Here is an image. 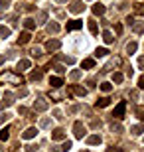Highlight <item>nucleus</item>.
<instances>
[{
    "label": "nucleus",
    "instance_id": "32",
    "mask_svg": "<svg viewBox=\"0 0 144 152\" xmlns=\"http://www.w3.org/2000/svg\"><path fill=\"white\" fill-rule=\"evenodd\" d=\"M111 130H113V132H122V124L113 123V124H111Z\"/></svg>",
    "mask_w": 144,
    "mask_h": 152
},
{
    "label": "nucleus",
    "instance_id": "6",
    "mask_svg": "<svg viewBox=\"0 0 144 152\" xmlns=\"http://www.w3.org/2000/svg\"><path fill=\"white\" fill-rule=\"evenodd\" d=\"M79 28H83V22H81V20H69V22H67V32L79 30Z\"/></svg>",
    "mask_w": 144,
    "mask_h": 152
},
{
    "label": "nucleus",
    "instance_id": "49",
    "mask_svg": "<svg viewBox=\"0 0 144 152\" xmlns=\"http://www.w3.org/2000/svg\"><path fill=\"white\" fill-rule=\"evenodd\" d=\"M142 142H144V138H142Z\"/></svg>",
    "mask_w": 144,
    "mask_h": 152
},
{
    "label": "nucleus",
    "instance_id": "20",
    "mask_svg": "<svg viewBox=\"0 0 144 152\" xmlns=\"http://www.w3.org/2000/svg\"><path fill=\"white\" fill-rule=\"evenodd\" d=\"M93 14H95V16L105 14V6H103V4H95V6H93Z\"/></svg>",
    "mask_w": 144,
    "mask_h": 152
},
{
    "label": "nucleus",
    "instance_id": "40",
    "mask_svg": "<svg viewBox=\"0 0 144 152\" xmlns=\"http://www.w3.org/2000/svg\"><path fill=\"white\" fill-rule=\"evenodd\" d=\"M8 117H10L8 113H0V123H6V121H8Z\"/></svg>",
    "mask_w": 144,
    "mask_h": 152
},
{
    "label": "nucleus",
    "instance_id": "35",
    "mask_svg": "<svg viewBox=\"0 0 144 152\" xmlns=\"http://www.w3.org/2000/svg\"><path fill=\"white\" fill-rule=\"evenodd\" d=\"M26 152H38V144H28V146H26Z\"/></svg>",
    "mask_w": 144,
    "mask_h": 152
},
{
    "label": "nucleus",
    "instance_id": "19",
    "mask_svg": "<svg viewBox=\"0 0 144 152\" xmlns=\"http://www.w3.org/2000/svg\"><path fill=\"white\" fill-rule=\"evenodd\" d=\"M50 85L51 87H61L63 85V79L61 77H50Z\"/></svg>",
    "mask_w": 144,
    "mask_h": 152
},
{
    "label": "nucleus",
    "instance_id": "38",
    "mask_svg": "<svg viewBox=\"0 0 144 152\" xmlns=\"http://www.w3.org/2000/svg\"><path fill=\"white\" fill-rule=\"evenodd\" d=\"M69 77H71V79H79V77H81V71H77V69H75V71H71V73H69Z\"/></svg>",
    "mask_w": 144,
    "mask_h": 152
},
{
    "label": "nucleus",
    "instance_id": "3",
    "mask_svg": "<svg viewBox=\"0 0 144 152\" xmlns=\"http://www.w3.org/2000/svg\"><path fill=\"white\" fill-rule=\"evenodd\" d=\"M124 111H126V103H124V101H121V103H118V105L115 107V111H113V117L122 118V117H124Z\"/></svg>",
    "mask_w": 144,
    "mask_h": 152
},
{
    "label": "nucleus",
    "instance_id": "18",
    "mask_svg": "<svg viewBox=\"0 0 144 152\" xmlns=\"http://www.w3.org/2000/svg\"><path fill=\"white\" fill-rule=\"evenodd\" d=\"M103 39H105V44H113V42H115V38H113V32L105 30V32H103Z\"/></svg>",
    "mask_w": 144,
    "mask_h": 152
},
{
    "label": "nucleus",
    "instance_id": "22",
    "mask_svg": "<svg viewBox=\"0 0 144 152\" xmlns=\"http://www.w3.org/2000/svg\"><path fill=\"white\" fill-rule=\"evenodd\" d=\"M136 48H138V45H136V42H130V44H126V53H128V56H132L134 51H136Z\"/></svg>",
    "mask_w": 144,
    "mask_h": 152
},
{
    "label": "nucleus",
    "instance_id": "34",
    "mask_svg": "<svg viewBox=\"0 0 144 152\" xmlns=\"http://www.w3.org/2000/svg\"><path fill=\"white\" fill-rule=\"evenodd\" d=\"M42 79V71H34L32 73V81H39Z\"/></svg>",
    "mask_w": 144,
    "mask_h": 152
},
{
    "label": "nucleus",
    "instance_id": "47",
    "mask_svg": "<svg viewBox=\"0 0 144 152\" xmlns=\"http://www.w3.org/2000/svg\"><path fill=\"white\" fill-rule=\"evenodd\" d=\"M138 115H140V118H142V121H144V111H140Z\"/></svg>",
    "mask_w": 144,
    "mask_h": 152
},
{
    "label": "nucleus",
    "instance_id": "42",
    "mask_svg": "<svg viewBox=\"0 0 144 152\" xmlns=\"http://www.w3.org/2000/svg\"><path fill=\"white\" fill-rule=\"evenodd\" d=\"M53 115H56V118H63V113H61L59 109H56V111H53Z\"/></svg>",
    "mask_w": 144,
    "mask_h": 152
},
{
    "label": "nucleus",
    "instance_id": "14",
    "mask_svg": "<svg viewBox=\"0 0 144 152\" xmlns=\"http://www.w3.org/2000/svg\"><path fill=\"white\" fill-rule=\"evenodd\" d=\"M10 34H12V30L8 26H4V24H0V36L6 39V38H10Z\"/></svg>",
    "mask_w": 144,
    "mask_h": 152
},
{
    "label": "nucleus",
    "instance_id": "9",
    "mask_svg": "<svg viewBox=\"0 0 144 152\" xmlns=\"http://www.w3.org/2000/svg\"><path fill=\"white\" fill-rule=\"evenodd\" d=\"M59 42H57V39H50V42H48V44H45V50L48 51H56V50H59Z\"/></svg>",
    "mask_w": 144,
    "mask_h": 152
},
{
    "label": "nucleus",
    "instance_id": "16",
    "mask_svg": "<svg viewBox=\"0 0 144 152\" xmlns=\"http://www.w3.org/2000/svg\"><path fill=\"white\" fill-rule=\"evenodd\" d=\"M28 42H30V32H22L20 38H18V44L24 45V44H28Z\"/></svg>",
    "mask_w": 144,
    "mask_h": 152
},
{
    "label": "nucleus",
    "instance_id": "4",
    "mask_svg": "<svg viewBox=\"0 0 144 152\" xmlns=\"http://www.w3.org/2000/svg\"><path fill=\"white\" fill-rule=\"evenodd\" d=\"M36 136H38V129H36V126H30V129H26L22 132L24 140H32V138H36Z\"/></svg>",
    "mask_w": 144,
    "mask_h": 152
},
{
    "label": "nucleus",
    "instance_id": "39",
    "mask_svg": "<svg viewBox=\"0 0 144 152\" xmlns=\"http://www.w3.org/2000/svg\"><path fill=\"white\" fill-rule=\"evenodd\" d=\"M91 126H93V129H101V121H97V118L91 121Z\"/></svg>",
    "mask_w": 144,
    "mask_h": 152
},
{
    "label": "nucleus",
    "instance_id": "28",
    "mask_svg": "<svg viewBox=\"0 0 144 152\" xmlns=\"http://www.w3.org/2000/svg\"><path fill=\"white\" fill-rule=\"evenodd\" d=\"M71 146H73V144H71V140H65L63 144H61L59 152H69V150H71Z\"/></svg>",
    "mask_w": 144,
    "mask_h": 152
},
{
    "label": "nucleus",
    "instance_id": "25",
    "mask_svg": "<svg viewBox=\"0 0 144 152\" xmlns=\"http://www.w3.org/2000/svg\"><path fill=\"white\" fill-rule=\"evenodd\" d=\"M48 32H50V34H57V32H59V26H57L56 22L48 24Z\"/></svg>",
    "mask_w": 144,
    "mask_h": 152
},
{
    "label": "nucleus",
    "instance_id": "29",
    "mask_svg": "<svg viewBox=\"0 0 144 152\" xmlns=\"http://www.w3.org/2000/svg\"><path fill=\"white\" fill-rule=\"evenodd\" d=\"M109 103H111V99L109 97H103V99L97 101V107H109Z\"/></svg>",
    "mask_w": 144,
    "mask_h": 152
},
{
    "label": "nucleus",
    "instance_id": "13",
    "mask_svg": "<svg viewBox=\"0 0 144 152\" xmlns=\"http://www.w3.org/2000/svg\"><path fill=\"white\" fill-rule=\"evenodd\" d=\"M12 99H14V95H12L10 91H6V93H4V101H2V105H4V107H10L12 103H14Z\"/></svg>",
    "mask_w": 144,
    "mask_h": 152
},
{
    "label": "nucleus",
    "instance_id": "7",
    "mask_svg": "<svg viewBox=\"0 0 144 152\" xmlns=\"http://www.w3.org/2000/svg\"><path fill=\"white\" fill-rule=\"evenodd\" d=\"M30 65H32L30 59H20V61L16 63V69L18 71H26V69H30Z\"/></svg>",
    "mask_w": 144,
    "mask_h": 152
},
{
    "label": "nucleus",
    "instance_id": "1",
    "mask_svg": "<svg viewBox=\"0 0 144 152\" xmlns=\"http://www.w3.org/2000/svg\"><path fill=\"white\" fill-rule=\"evenodd\" d=\"M85 132H87V129H85V124L81 121H77V123L73 124V134H75V138H83Z\"/></svg>",
    "mask_w": 144,
    "mask_h": 152
},
{
    "label": "nucleus",
    "instance_id": "46",
    "mask_svg": "<svg viewBox=\"0 0 144 152\" xmlns=\"http://www.w3.org/2000/svg\"><path fill=\"white\" fill-rule=\"evenodd\" d=\"M109 152H122V148H118V146H111V148H109Z\"/></svg>",
    "mask_w": 144,
    "mask_h": 152
},
{
    "label": "nucleus",
    "instance_id": "23",
    "mask_svg": "<svg viewBox=\"0 0 144 152\" xmlns=\"http://www.w3.org/2000/svg\"><path fill=\"white\" fill-rule=\"evenodd\" d=\"M2 79H6V81H12V83H16V85L20 83V77H16V75H12V73H6Z\"/></svg>",
    "mask_w": 144,
    "mask_h": 152
},
{
    "label": "nucleus",
    "instance_id": "15",
    "mask_svg": "<svg viewBox=\"0 0 144 152\" xmlns=\"http://www.w3.org/2000/svg\"><path fill=\"white\" fill-rule=\"evenodd\" d=\"M109 56V51L105 50V48H97V50H95V57H97V59H103V57H107Z\"/></svg>",
    "mask_w": 144,
    "mask_h": 152
},
{
    "label": "nucleus",
    "instance_id": "11",
    "mask_svg": "<svg viewBox=\"0 0 144 152\" xmlns=\"http://www.w3.org/2000/svg\"><path fill=\"white\" fill-rule=\"evenodd\" d=\"M24 28L28 30V32L36 30V20H34V18H26V20H24Z\"/></svg>",
    "mask_w": 144,
    "mask_h": 152
},
{
    "label": "nucleus",
    "instance_id": "2",
    "mask_svg": "<svg viewBox=\"0 0 144 152\" xmlns=\"http://www.w3.org/2000/svg\"><path fill=\"white\" fill-rule=\"evenodd\" d=\"M34 109H36V111H39V113H44V111H48V109H50V103L39 97V99H36V103H34Z\"/></svg>",
    "mask_w": 144,
    "mask_h": 152
},
{
    "label": "nucleus",
    "instance_id": "45",
    "mask_svg": "<svg viewBox=\"0 0 144 152\" xmlns=\"http://www.w3.org/2000/svg\"><path fill=\"white\" fill-rule=\"evenodd\" d=\"M115 32H116V34H122V26H121V24H116V26H115Z\"/></svg>",
    "mask_w": 144,
    "mask_h": 152
},
{
    "label": "nucleus",
    "instance_id": "24",
    "mask_svg": "<svg viewBox=\"0 0 144 152\" xmlns=\"http://www.w3.org/2000/svg\"><path fill=\"white\" fill-rule=\"evenodd\" d=\"M39 126H42V129H51V118H42V121H39Z\"/></svg>",
    "mask_w": 144,
    "mask_h": 152
},
{
    "label": "nucleus",
    "instance_id": "27",
    "mask_svg": "<svg viewBox=\"0 0 144 152\" xmlns=\"http://www.w3.org/2000/svg\"><path fill=\"white\" fill-rule=\"evenodd\" d=\"M81 67H85V69H91V67H95V59H83V63H81Z\"/></svg>",
    "mask_w": 144,
    "mask_h": 152
},
{
    "label": "nucleus",
    "instance_id": "12",
    "mask_svg": "<svg viewBox=\"0 0 144 152\" xmlns=\"http://www.w3.org/2000/svg\"><path fill=\"white\" fill-rule=\"evenodd\" d=\"M71 91H73L77 97H85V95H87V89H85V87H77V85H73Z\"/></svg>",
    "mask_w": 144,
    "mask_h": 152
},
{
    "label": "nucleus",
    "instance_id": "10",
    "mask_svg": "<svg viewBox=\"0 0 144 152\" xmlns=\"http://www.w3.org/2000/svg\"><path fill=\"white\" fill-rule=\"evenodd\" d=\"M87 144H89V146H97V144H101V136H99V134L87 136Z\"/></svg>",
    "mask_w": 144,
    "mask_h": 152
},
{
    "label": "nucleus",
    "instance_id": "30",
    "mask_svg": "<svg viewBox=\"0 0 144 152\" xmlns=\"http://www.w3.org/2000/svg\"><path fill=\"white\" fill-rule=\"evenodd\" d=\"M134 32H136V34H142L144 32V22H136L134 24Z\"/></svg>",
    "mask_w": 144,
    "mask_h": 152
},
{
    "label": "nucleus",
    "instance_id": "43",
    "mask_svg": "<svg viewBox=\"0 0 144 152\" xmlns=\"http://www.w3.org/2000/svg\"><path fill=\"white\" fill-rule=\"evenodd\" d=\"M138 87H140V89H144V75H140V77H138Z\"/></svg>",
    "mask_w": 144,
    "mask_h": 152
},
{
    "label": "nucleus",
    "instance_id": "44",
    "mask_svg": "<svg viewBox=\"0 0 144 152\" xmlns=\"http://www.w3.org/2000/svg\"><path fill=\"white\" fill-rule=\"evenodd\" d=\"M138 67H140V69H144V56H142V57H138Z\"/></svg>",
    "mask_w": 144,
    "mask_h": 152
},
{
    "label": "nucleus",
    "instance_id": "33",
    "mask_svg": "<svg viewBox=\"0 0 144 152\" xmlns=\"http://www.w3.org/2000/svg\"><path fill=\"white\" fill-rule=\"evenodd\" d=\"M8 136H10L8 129H2V130H0V140H8Z\"/></svg>",
    "mask_w": 144,
    "mask_h": 152
},
{
    "label": "nucleus",
    "instance_id": "41",
    "mask_svg": "<svg viewBox=\"0 0 144 152\" xmlns=\"http://www.w3.org/2000/svg\"><path fill=\"white\" fill-rule=\"evenodd\" d=\"M61 61H65V63H73V57H65V56H59Z\"/></svg>",
    "mask_w": 144,
    "mask_h": 152
},
{
    "label": "nucleus",
    "instance_id": "17",
    "mask_svg": "<svg viewBox=\"0 0 144 152\" xmlns=\"http://www.w3.org/2000/svg\"><path fill=\"white\" fill-rule=\"evenodd\" d=\"M130 132H132L134 136H138V134L144 132V126H142V124H134V126H130Z\"/></svg>",
    "mask_w": 144,
    "mask_h": 152
},
{
    "label": "nucleus",
    "instance_id": "37",
    "mask_svg": "<svg viewBox=\"0 0 144 152\" xmlns=\"http://www.w3.org/2000/svg\"><path fill=\"white\" fill-rule=\"evenodd\" d=\"M32 56L34 57H39V56H42V48H34V50H32Z\"/></svg>",
    "mask_w": 144,
    "mask_h": 152
},
{
    "label": "nucleus",
    "instance_id": "5",
    "mask_svg": "<svg viewBox=\"0 0 144 152\" xmlns=\"http://www.w3.org/2000/svg\"><path fill=\"white\" fill-rule=\"evenodd\" d=\"M83 10H85L83 2H73V4L69 6V12H71V14H81Z\"/></svg>",
    "mask_w": 144,
    "mask_h": 152
},
{
    "label": "nucleus",
    "instance_id": "48",
    "mask_svg": "<svg viewBox=\"0 0 144 152\" xmlns=\"http://www.w3.org/2000/svg\"><path fill=\"white\" fill-rule=\"evenodd\" d=\"M2 63H4V57H0V65H2Z\"/></svg>",
    "mask_w": 144,
    "mask_h": 152
},
{
    "label": "nucleus",
    "instance_id": "36",
    "mask_svg": "<svg viewBox=\"0 0 144 152\" xmlns=\"http://www.w3.org/2000/svg\"><path fill=\"white\" fill-rule=\"evenodd\" d=\"M45 18H48V12H44V10H42V12L38 14V20H39V22H45Z\"/></svg>",
    "mask_w": 144,
    "mask_h": 152
},
{
    "label": "nucleus",
    "instance_id": "8",
    "mask_svg": "<svg viewBox=\"0 0 144 152\" xmlns=\"http://www.w3.org/2000/svg\"><path fill=\"white\" fill-rule=\"evenodd\" d=\"M65 138V130L63 129H56L51 132V140H63Z\"/></svg>",
    "mask_w": 144,
    "mask_h": 152
},
{
    "label": "nucleus",
    "instance_id": "21",
    "mask_svg": "<svg viewBox=\"0 0 144 152\" xmlns=\"http://www.w3.org/2000/svg\"><path fill=\"white\" fill-rule=\"evenodd\" d=\"M87 26H89V32H91V34H97V32H99V28H97V22H95V20H87Z\"/></svg>",
    "mask_w": 144,
    "mask_h": 152
},
{
    "label": "nucleus",
    "instance_id": "31",
    "mask_svg": "<svg viewBox=\"0 0 144 152\" xmlns=\"http://www.w3.org/2000/svg\"><path fill=\"white\" fill-rule=\"evenodd\" d=\"M122 79H124L122 73H113V81H115V83H122Z\"/></svg>",
    "mask_w": 144,
    "mask_h": 152
},
{
    "label": "nucleus",
    "instance_id": "26",
    "mask_svg": "<svg viewBox=\"0 0 144 152\" xmlns=\"http://www.w3.org/2000/svg\"><path fill=\"white\" fill-rule=\"evenodd\" d=\"M99 89L103 91V93H111L113 85H111V83H107V81H105V83H101V85H99Z\"/></svg>",
    "mask_w": 144,
    "mask_h": 152
}]
</instances>
